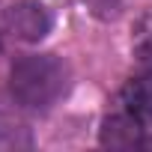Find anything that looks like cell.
Masks as SVG:
<instances>
[{
    "label": "cell",
    "instance_id": "cell-3",
    "mask_svg": "<svg viewBox=\"0 0 152 152\" xmlns=\"http://www.w3.org/2000/svg\"><path fill=\"white\" fill-rule=\"evenodd\" d=\"M122 110L131 113L140 125H152V69L125 84V90H122Z\"/></svg>",
    "mask_w": 152,
    "mask_h": 152
},
{
    "label": "cell",
    "instance_id": "cell-2",
    "mask_svg": "<svg viewBox=\"0 0 152 152\" xmlns=\"http://www.w3.org/2000/svg\"><path fill=\"white\" fill-rule=\"evenodd\" d=\"M3 24L12 36H18L24 42H39L51 30V12L39 0H18L3 12Z\"/></svg>",
    "mask_w": 152,
    "mask_h": 152
},
{
    "label": "cell",
    "instance_id": "cell-5",
    "mask_svg": "<svg viewBox=\"0 0 152 152\" xmlns=\"http://www.w3.org/2000/svg\"><path fill=\"white\" fill-rule=\"evenodd\" d=\"M131 51L137 57V63H143L146 69H152V6L137 18L134 33H131Z\"/></svg>",
    "mask_w": 152,
    "mask_h": 152
},
{
    "label": "cell",
    "instance_id": "cell-1",
    "mask_svg": "<svg viewBox=\"0 0 152 152\" xmlns=\"http://www.w3.org/2000/svg\"><path fill=\"white\" fill-rule=\"evenodd\" d=\"M69 87V69L54 54H27L12 63L9 93L18 104L45 110L51 107Z\"/></svg>",
    "mask_w": 152,
    "mask_h": 152
},
{
    "label": "cell",
    "instance_id": "cell-4",
    "mask_svg": "<svg viewBox=\"0 0 152 152\" xmlns=\"http://www.w3.org/2000/svg\"><path fill=\"white\" fill-rule=\"evenodd\" d=\"M140 122L131 116V113H113L102 122V146H110V149H128V146H143V137H140Z\"/></svg>",
    "mask_w": 152,
    "mask_h": 152
}]
</instances>
